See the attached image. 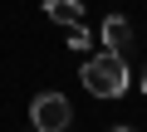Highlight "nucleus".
<instances>
[{
    "label": "nucleus",
    "instance_id": "1",
    "mask_svg": "<svg viewBox=\"0 0 147 132\" xmlns=\"http://www.w3.org/2000/svg\"><path fill=\"white\" fill-rule=\"evenodd\" d=\"M127 78H132V74H127V59H123V54H108V49H103V54H88L84 69H79V83H84L93 98H123V93H127Z\"/></svg>",
    "mask_w": 147,
    "mask_h": 132
},
{
    "label": "nucleus",
    "instance_id": "4",
    "mask_svg": "<svg viewBox=\"0 0 147 132\" xmlns=\"http://www.w3.org/2000/svg\"><path fill=\"white\" fill-rule=\"evenodd\" d=\"M44 15L54 25H79L84 20V0H44Z\"/></svg>",
    "mask_w": 147,
    "mask_h": 132
},
{
    "label": "nucleus",
    "instance_id": "8",
    "mask_svg": "<svg viewBox=\"0 0 147 132\" xmlns=\"http://www.w3.org/2000/svg\"><path fill=\"white\" fill-rule=\"evenodd\" d=\"M30 132H34V127H30Z\"/></svg>",
    "mask_w": 147,
    "mask_h": 132
},
{
    "label": "nucleus",
    "instance_id": "3",
    "mask_svg": "<svg viewBox=\"0 0 147 132\" xmlns=\"http://www.w3.org/2000/svg\"><path fill=\"white\" fill-rule=\"evenodd\" d=\"M98 39H103V49H108V54L132 49V29H127V20H123V15H108V20L98 25Z\"/></svg>",
    "mask_w": 147,
    "mask_h": 132
},
{
    "label": "nucleus",
    "instance_id": "2",
    "mask_svg": "<svg viewBox=\"0 0 147 132\" xmlns=\"http://www.w3.org/2000/svg\"><path fill=\"white\" fill-rule=\"evenodd\" d=\"M69 122H74V108H69L64 93H39L30 103V127L34 132H69Z\"/></svg>",
    "mask_w": 147,
    "mask_h": 132
},
{
    "label": "nucleus",
    "instance_id": "7",
    "mask_svg": "<svg viewBox=\"0 0 147 132\" xmlns=\"http://www.w3.org/2000/svg\"><path fill=\"white\" fill-rule=\"evenodd\" d=\"M142 93H147V74H142Z\"/></svg>",
    "mask_w": 147,
    "mask_h": 132
},
{
    "label": "nucleus",
    "instance_id": "5",
    "mask_svg": "<svg viewBox=\"0 0 147 132\" xmlns=\"http://www.w3.org/2000/svg\"><path fill=\"white\" fill-rule=\"evenodd\" d=\"M64 29H69V39H64L69 49H88V29H84V20H79V25H64Z\"/></svg>",
    "mask_w": 147,
    "mask_h": 132
},
{
    "label": "nucleus",
    "instance_id": "6",
    "mask_svg": "<svg viewBox=\"0 0 147 132\" xmlns=\"http://www.w3.org/2000/svg\"><path fill=\"white\" fill-rule=\"evenodd\" d=\"M108 132H132V127H108Z\"/></svg>",
    "mask_w": 147,
    "mask_h": 132
}]
</instances>
